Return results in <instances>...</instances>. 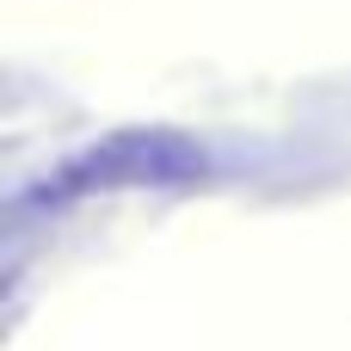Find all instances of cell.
<instances>
[{"mask_svg":"<svg viewBox=\"0 0 351 351\" xmlns=\"http://www.w3.org/2000/svg\"><path fill=\"white\" fill-rule=\"evenodd\" d=\"M204 173V148L173 136V130H123L105 136L99 148H86L80 160H68L62 185H173V179H197Z\"/></svg>","mask_w":351,"mask_h":351,"instance_id":"obj_1","label":"cell"}]
</instances>
